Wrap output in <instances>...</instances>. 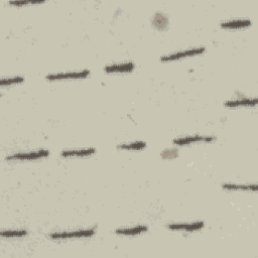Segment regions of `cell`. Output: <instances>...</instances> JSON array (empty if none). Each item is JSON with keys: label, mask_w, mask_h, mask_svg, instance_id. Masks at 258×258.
Segmentation results:
<instances>
[{"label": "cell", "mask_w": 258, "mask_h": 258, "mask_svg": "<svg viewBox=\"0 0 258 258\" xmlns=\"http://www.w3.org/2000/svg\"><path fill=\"white\" fill-rule=\"evenodd\" d=\"M91 75V71L88 69L58 72L53 74H48L45 78L47 81L56 82V81H68V80H82L88 78Z\"/></svg>", "instance_id": "5"}, {"label": "cell", "mask_w": 258, "mask_h": 258, "mask_svg": "<svg viewBox=\"0 0 258 258\" xmlns=\"http://www.w3.org/2000/svg\"><path fill=\"white\" fill-rule=\"evenodd\" d=\"M120 150H126V151H140L147 147V143L143 140H134L130 142H123L119 143L116 146Z\"/></svg>", "instance_id": "13"}, {"label": "cell", "mask_w": 258, "mask_h": 258, "mask_svg": "<svg viewBox=\"0 0 258 258\" xmlns=\"http://www.w3.org/2000/svg\"><path fill=\"white\" fill-rule=\"evenodd\" d=\"M205 52H206L205 47H202V46L201 47H193V48H189V49H185V50H181V51H177V52H174V53H169V54L163 55V56L160 57L159 61L162 62V63L176 62V61H180V60H183V59L203 55Z\"/></svg>", "instance_id": "4"}, {"label": "cell", "mask_w": 258, "mask_h": 258, "mask_svg": "<svg viewBox=\"0 0 258 258\" xmlns=\"http://www.w3.org/2000/svg\"><path fill=\"white\" fill-rule=\"evenodd\" d=\"M26 81V78L21 76V75H16V76H11V77H5L0 80V86L2 87H10V86H15L22 84Z\"/></svg>", "instance_id": "15"}, {"label": "cell", "mask_w": 258, "mask_h": 258, "mask_svg": "<svg viewBox=\"0 0 258 258\" xmlns=\"http://www.w3.org/2000/svg\"><path fill=\"white\" fill-rule=\"evenodd\" d=\"M29 232L26 229H6L0 231V237L3 239H19L28 236Z\"/></svg>", "instance_id": "14"}, {"label": "cell", "mask_w": 258, "mask_h": 258, "mask_svg": "<svg viewBox=\"0 0 258 258\" xmlns=\"http://www.w3.org/2000/svg\"><path fill=\"white\" fill-rule=\"evenodd\" d=\"M96 153V148L89 146V147H82V148H70L64 149L61 151L60 155L63 158H83L92 156Z\"/></svg>", "instance_id": "7"}, {"label": "cell", "mask_w": 258, "mask_h": 258, "mask_svg": "<svg viewBox=\"0 0 258 258\" xmlns=\"http://www.w3.org/2000/svg\"><path fill=\"white\" fill-rule=\"evenodd\" d=\"M166 228L173 232L182 233H194L201 231L205 228L204 221H192V222H176L166 224Z\"/></svg>", "instance_id": "6"}, {"label": "cell", "mask_w": 258, "mask_h": 258, "mask_svg": "<svg viewBox=\"0 0 258 258\" xmlns=\"http://www.w3.org/2000/svg\"><path fill=\"white\" fill-rule=\"evenodd\" d=\"M96 234V228H80L68 231H56L50 234V239L55 241L63 240H75V239H87L91 238Z\"/></svg>", "instance_id": "1"}, {"label": "cell", "mask_w": 258, "mask_h": 258, "mask_svg": "<svg viewBox=\"0 0 258 258\" xmlns=\"http://www.w3.org/2000/svg\"><path fill=\"white\" fill-rule=\"evenodd\" d=\"M258 102L257 97H245L239 96L235 99H229L224 102V106L227 108H241V107H256Z\"/></svg>", "instance_id": "9"}, {"label": "cell", "mask_w": 258, "mask_h": 258, "mask_svg": "<svg viewBox=\"0 0 258 258\" xmlns=\"http://www.w3.org/2000/svg\"><path fill=\"white\" fill-rule=\"evenodd\" d=\"M252 21L249 19H230L220 23V28L223 30H241L252 26Z\"/></svg>", "instance_id": "10"}, {"label": "cell", "mask_w": 258, "mask_h": 258, "mask_svg": "<svg viewBox=\"0 0 258 258\" xmlns=\"http://www.w3.org/2000/svg\"><path fill=\"white\" fill-rule=\"evenodd\" d=\"M44 2L41 0H11L9 2L10 6H15V7H24V6H30V5H38V4H43Z\"/></svg>", "instance_id": "18"}, {"label": "cell", "mask_w": 258, "mask_h": 258, "mask_svg": "<svg viewBox=\"0 0 258 258\" xmlns=\"http://www.w3.org/2000/svg\"><path fill=\"white\" fill-rule=\"evenodd\" d=\"M257 184H241V183H224L222 189L227 192H256Z\"/></svg>", "instance_id": "12"}, {"label": "cell", "mask_w": 258, "mask_h": 258, "mask_svg": "<svg viewBox=\"0 0 258 258\" xmlns=\"http://www.w3.org/2000/svg\"><path fill=\"white\" fill-rule=\"evenodd\" d=\"M148 231V226L145 224H138L130 227H120L115 229V234L118 236H137Z\"/></svg>", "instance_id": "11"}, {"label": "cell", "mask_w": 258, "mask_h": 258, "mask_svg": "<svg viewBox=\"0 0 258 258\" xmlns=\"http://www.w3.org/2000/svg\"><path fill=\"white\" fill-rule=\"evenodd\" d=\"M217 137L212 134H190L179 136L173 139L171 143L175 146H189L198 143H212L216 141Z\"/></svg>", "instance_id": "3"}, {"label": "cell", "mask_w": 258, "mask_h": 258, "mask_svg": "<svg viewBox=\"0 0 258 258\" xmlns=\"http://www.w3.org/2000/svg\"><path fill=\"white\" fill-rule=\"evenodd\" d=\"M152 25L159 31H163L167 28L168 25V19L165 15L162 13H156L152 20Z\"/></svg>", "instance_id": "16"}, {"label": "cell", "mask_w": 258, "mask_h": 258, "mask_svg": "<svg viewBox=\"0 0 258 258\" xmlns=\"http://www.w3.org/2000/svg\"><path fill=\"white\" fill-rule=\"evenodd\" d=\"M160 156L165 159V160H171L175 159L179 156V149L177 148V146L175 147H167L165 149H163L160 152Z\"/></svg>", "instance_id": "17"}, {"label": "cell", "mask_w": 258, "mask_h": 258, "mask_svg": "<svg viewBox=\"0 0 258 258\" xmlns=\"http://www.w3.org/2000/svg\"><path fill=\"white\" fill-rule=\"evenodd\" d=\"M51 151L47 148H39L36 150L19 151L12 153L6 157L7 161H35L49 157Z\"/></svg>", "instance_id": "2"}, {"label": "cell", "mask_w": 258, "mask_h": 258, "mask_svg": "<svg viewBox=\"0 0 258 258\" xmlns=\"http://www.w3.org/2000/svg\"><path fill=\"white\" fill-rule=\"evenodd\" d=\"M135 69V64L131 61L122 62V63H114L106 65L103 68V71L106 74H125L131 73Z\"/></svg>", "instance_id": "8"}]
</instances>
